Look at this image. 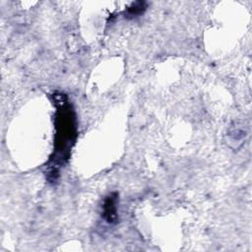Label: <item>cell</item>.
I'll return each instance as SVG.
<instances>
[{"label": "cell", "instance_id": "1", "mask_svg": "<svg viewBox=\"0 0 252 252\" xmlns=\"http://www.w3.org/2000/svg\"><path fill=\"white\" fill-rule=\"evenodd\" d=\"M54 102L57 106L56 114V141H55V156L51 158L52 173L50 175L55 178L58 169L69 157L70 150L76 137V125L74 111L64 94H54Z\"/></svg>", "mask_w": 252, "mask_h": 252}, {"label": "cell", "instance_id": "2", "mask_svg": "<svg viewBox=\"0 0 252 252\" xmlns=\"http://www.w3.org/2000/svg\"><path fill=\"white\" fill-rule=\"evenodd\" d=\"M117 195L110 194L107 196L103 203V219L108 223H115L117 221V209H116Z\"/></svg>", "mask_w": 252, "mask_h": 252}, {"label": "cell", "instance_id": "3", "mask_svg": "<svg viewBox=\"0 0 252 252\" xmlns=\"http://www.w3.org/2000/svg\"><path fill=\"white\" fill-rule=\"evenodd\" d=\"M143 10H145V6L143 2H137L135 4H133V7L128 9V15L129 16H137L139 14H141L143 12Z\"/></svg>", "mask_w": 252, "mask_h": 252}]
</instances>
